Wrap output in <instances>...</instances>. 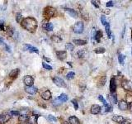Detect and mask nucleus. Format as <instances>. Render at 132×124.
<instances>
[{"label": "nucleus", "instance_id": "nucleus-51", "mask_svg": "<svg viewBox=\"0 0 132 124\" xmlns=\"http://www.w3.org/2000/svg\"><path fill=\"white\" fill-rule=\"evenodd\" d=\"M102 11L103 13H106V14H109V13H110V11H104V10H102Z\"/></svg>", "mask_w": 132, "mask_h": 124}, {"label": "nucleus", "instance_id": "nucleus-4", "mask_svg": "<svg viewBox=\"0 0 132 124\" xmlns=\"http://www.w3.org/2000/svg\"><path fill=\"white\" fill-rule=\"evenodd\" d=\"M11 117V112H4L3 113L0 114V124H4L10 120Z\"/></svg>", "mask_w": 132, "mask_h": 124}, {"label": "nucleus", "instance_id": "nucleus-1", "mask_svg": "<svg viewBox=\"0 0 132 124\" xmlns=\"http://www.w3.org/2000/svg\"><path fill=\"white\" fill-rule=\"evenodd\" d=\"M21 25L25 30L28 31L29 32L33 33V32H35L36 30L37 29L38 22L34 17H26V18L23 19V21L22 22Z\"/></svg>", "mask_w": 132, "mask_h": 124}, {"label": "nucleus", "instance_id": "nucleus-52", "mask_svg": "<svg viewBox=\"0 0 132 124\" xmlns=\"http://www.w3.org/2000/svg\"><path fill=\"white\" fill-rule=\"evenodd\" d=\"M125 30H126V27H124V29H123V32H122V38L124 37V33H125Z\"/></svg>", "mask_w": 132, "mask_h": 124}, {"label": "nucleus", "instance_id": "nucleus-15", "mask_svg": "<svg viewBox=\"0 0 132 124\" xmlns=\"http://www.w3.org/2000/svg\"><path fill=\"white\" fill-rule=\"evenodd\" d=\"M19 72H20V69L17 68V69H13L12 71L9 73V78H11V79H16L18 76V74H19Z\"/></svg>", "mask_w": 132, "mask_h": 124}, {"label": "nucleus", "instance_id": "nucleus-6", "mask_svg": "<svg viewBox=\"0 0 132 124\" xmlns=\"http://www.w3.org/2000/svg\"><path fill=\"white\" fill-rule=\"evenodd\" d=\"M121 86L123 88V89L127 90V91H131L132 90V82L128 80H122Z\"/></svg>", "mask_w": 132, "mask_h": 124}, {"label": "nucleus", "instance_id": "nucleus-53", "mask_svg": "<svg viewBox=\"0 0 132 124\" xmlns=\"http://www.w3.org/2000/svg\"><path fill=\"white\" fill-rule=\"evenodd\" d=\"M62 124H69V123H68V122L65 121V122H63V123H62Z\"/></svg>", "mask_w": 132, "mask_h": 124}, {"label": "nucleus", "instance_id": "nucleus-8", "mask_svg": "<svg viewBox=\"0 0 132 124\" xmlns=\"http://www.w3.org/2000/svg\"><path fill=\"white\" fill-rule=\"evenodd\" d=\"M102 111V108L100 107L99 105L97 104H93L92 105L90 109V112L92 114H94V115H97V114H99L100 112Z\"/></svg>", "mask_w": 132, "mask_h": 124}, {"label": "nucleus", "instance_id": "nucleus-25", "mask_svg": "<svg viewBox=\"0 0 132 124\" xmlns=\"http://www.w3.org/2000/svg\"><path fill=\"white\" fill-rule=\"evenodd\" d=\"M105 30H106V34H107V37L109 39H111V29H110V24L107 22V24L105 26Z\"/></svg>", "mask_w": 132, "mask_h": 124}, {"label": "nucleus", "instance_id": "nucleus-38", "mask_svg": "<svg viewBox=\"0 0 132 124\" xmlns=\"http://www.w3.org/2000/svg\"><path fill=\"white\" fill-rule=\"evenodd\" d=\"M106 83V76H103L102 78H101V80H100V84L98 86H103L104 84H105Z\"/></svg>", "mask_w": 132, "mask_h": 124}, {"label": "nucleus", "instance_id": "nucleus-22", "mask_svg": "<svg viewBox=\"0 0 132 124\" xmlns=\"http://www.w3.org/2000/svg\"><path fill=\"white\" fill-rule=\"evenodd\" d=\"M6 31H7V33L9 37H13L15 33V31H14V28H13L12 26H8L6 28Z\"/></svg>", "mask_w": 132, "mask_h": 124}, {"label": "nucleus", "instance_id": "nucleus-32", "mask_svg": "<svg viewBox=\"0 0 132 124\" xmlns=\"http://www.w3.org/2000/svg\"><path fill=\"white\" fill-rule=\"evenodd\" d=\"M65 48H66V50H69V51H74V46L72 43H67V44H66V46H65Z\"/></svg>", "mask_w": 132, "mask_h": 124}, {"label": "nucleus", "instance_id": "nucleus-13", "mask_svg": "<svg viewBox=\"0 0 132 124\" xmlns=\"http://www.w3.org/2000/svg\"><path fill=\"white\" fill-rule=\"evenodd\" d=\"M25 91L30 94H35L37 93L38 89H37V88H36L34 86H26L25 87Z\"/></svg>", "mask_w": 132, "mask_h": 124}, {"label": "nucleus", "instance_id": "nucleus-30", "mask_svg": "<svg viewBox=\"0 0 132 124\" xmlns=\"http://www.w3.org/2000/svg\"><path fill=\"white\" fill-rule=\"evenodd\" d=\"M98 99L100 101H101V102L103 103V105L105 106V107H108L109 106V104H108V103L106 102V101L105 100V98H103V96H102V95H99L98 96Z\"/></svg>", "mask_w": 132, "mask_h": 124}, {"label": "nucleus", "instance_id": "nucleus-26", "mask_svg": "<svg viewBox=\"0 0 132 124\" xmlns=\"http://www.w3.org/2000/svg\"><path fill=\"white\" fill-rule=\"evenodd\" d=\"M125 59H126V56L124 55H122V54H119V55H118V60H119V63L120 65H124Z\"/></svg>", "mask_w": 132, "mask_h": 124}, {"label": "nucleus", "instance_id": "nucleus-18", "mask_svg": "<svg viewBox=\"0 0 132 124\" xmlns=\"http://www.w3.org/2000/svg\"><path fill=\"white\" fill-rule=\"evenodd\" d=\"M38 118H39V115H32V116H30L29 120L27 123H30V124H36Z\"/></svg>", "mask_w": 132, "mask_h": 124}, {"label": "nucleus", "instance_id": "nucleus-23", "mask_svg": "<svg viewBox=\"0 0 132 124\" xmlns=\"http://www.w3.org/2000/svg\"><path fill=\"white\" fill-rule=\"evenodd\" d=\"M102 37V32L101 31H97L96 32H95V34H94V39H95V41H96L97 43H98Z\"/></svg>", "mask_w": 132, "mask_h": 124}, {"label": "nucleus", "instance_id": "nucleus-2", "mask_svg": "<svg viewBox=\"0 0 132 124\" xmlns=\"http://www.w3.org/2000/svg\"><path fill=\"white\" fill-rule=\"evenodd\" d=\"M84 30V25L83 22H78L74 24V26L73 27V31L77 34H81L83 32Z\"/></svg>", "mask_w": 132, "mask_h": 124}, {"label": "nucleus", "instance_id": "nucleus-56", "mask_svg": "<svg viewBox=\"0 0 132 124\" xmlns=\"http://www.w3.org/2000/svg\"><path fill=\"white\" fill-rule=\"evenodd\" d=\"M24 124H27V123H24Z\"/></svg>", "mask_w": 132, "mask_h": 124}, {"label": "nucleus", "instance_id": "nucleus-55", "mask_svg": "<svg viewBox=\"0 0 132 124\" xmlns=\"http://www.w3.org/2000/svg\"><path fill=\"white\" fill-rule=\"evenodd\" d=\"M131 55H132V51H131Z\"/></svg>", "mask_w": 132, "mask_h": 124}, {"label": "nucleus", "instance_id": "nucleus-27", "mask_svg": "<svg viewBox=\"0 0 132 124\" xmlns=\"http://www.w3.org/2000/svg\"><path fill=\"white\" fill-rule=\"evenodd\" d=\"M51 40L53 41L56 42V43H59V42H60L61 41H62V38H61L60 37H59V36L53 35L51 37Z\"/></svg>", "mask_w": 132, "mask_h": 124}, {"label": "nucleus", "instance_id": "nucleus-46", "mask_svg": "<svg viewBox=\"0 0 132 124\" xmlns=\"http://www.w3.org/2000/svg\"><path fill=\"white\" fill-rule=\"evenodd\" d=\"M130 123H131V122H130L129 120H125L124 119V120L122 121L120 124H130Z\"/></svg>", "mask_w": 132, "mask_h": 124}, {"label": "nucleus", "instance_id": "nucleus-7", "mask_svg": "<svg viewBox=\"0 0 132 124\" xmlns=\"http://www.w3.org/2000/svg\"><path fill=\"white\" fill-rule=\"evenodd\" d=\"M23 82L26 86H32L34 84V78L31 75H26L23 79Z\"/></svg>", "mask_w": 132, "mask_h": 124}, {"label": "nucleus", "instance_id": "nucleus-39", "mask_svg": "<svg viewBox=\"0 0 132 124\" xmlns=\"http://www.w3.org/2000/svg\"><path fill=\"white\" fill-rule=\"evenodd\" d=\"M48 120L51 121V122H56L57 121V119L54 116H52V115H49L48 116Z\"/></svg>", "mask_w": 132, "mask_h": 124}, {"label": "nucleus", "instance_id": "nucleus-5", "mask_svg": "<svg viewBox=\"0 0 132 124\" xmlns=\"http://www.w3.org/2000/svg\"><path fill=\"white\" fill-rule=\"evenodd\" d=\"M53 82L54 83V84L57 85L58 87H60V88H66V84L65 82V80L63 79H61L60 77H54L53 78Z\"/></svg>", "mask_w": 132, "mask_h": 124}, {"label": "nucleus", "instance_id": "nucleus-50", "mask_svg": "<svg viewBox=\"0 0 132 124\" xmlns=\"http://www.w3.org/2000/svg\"><path fill=\"white\" fill-rule=\"evenodd\" d=\"M43 58H44V60H45L46 61H51V59H49V58H47V57H45V56H43Z\"/></svg>", "mask_w": 132, "mask_h": 124}, {"label": "nucleus", "instance_id": "nucleus-45", "mask_svg": "<svg viewBox=\"0 0 132 124\" xmlns=\"http://www.w3.org/2000/svg\"><path fill=\"white\" fill-rule=\"evenodd\" d=\"M91 3H92V4L93 6H95V8H99L98 4L97 3V2H96V1H93V0H92V1H91Z\"/></svg>", "mask_w": 132, "mask_h": 124}, {"label": "nucleus", "instance_id": "nucleus-17", "mask_svg": "<svg viewBox=\"0 0 132 124\" xmlns=\"http://www.w3.org/2000/svg\"><path fill=\"white\" fill-rule=\"evenodd\" d=\"M66 12H68L69 13V14L72 17H74V18H77V17H79V14H78V13L76 12L74 9H73V8H66Z\"/></svg>", "mask_w": 132, "mask_h": 124}, {"label": "nucleus", "instance_id": "nucleus-14", "mask_svg": "<svg viewBox=\"0 0 132 124\" xmlns=\"http://www.w3.org/2000/svg\"><path fill=\"white\" fill-rule=\"evenodd\" d=\"M29 118H30V116H28V115L22 114V115H20L19 116L18 120H19V122L21 123V124H24V123H26L27 122H28Z\"/></svg>", "mask_w": 132, "mask_h": 124}, {"label": "nucleus", "instance_id": "nucleus-41", "mask_svg": "<svg viewBox=\"0 0 132 124\" xmlns=\"http://www.w3.org/2000/svg\"><path fill=\"white\" fill-rule=\"evenodd\" d=\"M84 53H85V51L84 50H81V51H79L78 52V55H79V57H83L84 56Z\"/></svg>", "mask_w": 132, "mask_h": 124}, {"label": "nucleus", "instance_id": "nucleus-10", "mask_svg": "<svg viewBox=\"0 0 132 124\" xmlns=\"http://www.w3.org/2000/svg\"><path fill=\"white\" fill-rule=\"evenodd\" d=\"M56 56L60 60H64L67 57V52L65 51H56Z\"/></svg>", "mask_w": 132, "mask_h": 124}, {"label": "nucleus", "instance_id": "nucleus-33", "mask_svg": "<svg viewBox=\"0 0 132 124\" xmlns=\"http://www.w3.org/2000/svg\"><path fill=\"white\" fill-rule=\"evenodd\" d=\"M75 76V73L74 72H69V73L67 74V75H66V78L68 79V80H72V79H74Z\"/></svg>", "mask_w": 132, "mask_h": 124}, {"label": "nucleus", "instance_id": "nucleus-3", "mask_svg": "<svg viewBox=\"0 0 132 124\" xmlns=\"http://www.w3.org/2000/svg\"><path fill=\"white\" fill-rule=\"evenodd\" d=\"M54 12H55V9L53 8V7H51V6H48L45 8L44 10V17L48 20V18H51L54 15Z\"/></svg>", "mask_w": 132, "mask_h": 124}, {"label": "nucleus", "instance_id": "nucleus-34", "mask_svg": "<svg viewBox=\"0 0 132 124\" xmlns=\"http://www.w3.org/2000/svg\"><path fill=\"white\" fill-rule=\"evenodd\" d=\"M53 28H54L53 24H52L51 22H49V23L47 24L46 28H45V31H51L53 30Z\"/></svg>", "mask_w": 132, "mask_h": 124}, {"label": "nucleus", "instance_id": "nucleus-43", "mask_svg": "<svg viewBox=\"0 0 132 124\" xmlns=\"http://www.w3.org/2000/svg\"><path fill=\"white\" fill-rule=\"evenodd\" d=\"M0 30L1 31H6L5 28H4V23L3 21L0 22Z\"/></svg>", "mask_w": 132, "mask_h": 124}, {"label": "nucleus", "instance_id": "nucleus-48", "mask_svg": "<svg viewBox=\"0 0 132 124\" xmlns=\"http://www.w3.org/2000/svg\"><path fill=\"white\" fill-rule=\"evenodd\" d=\"M0 44L1 45H5V43H4V41L2 37H0Z\"/></svg>", "mask_w": 132, "mask_h": 124}, {"label": "nucleus", "instance_id": "nucleus-28", "mask_svg": "<svg viewBox=\"0 0 132 124\" xmlns=\"http://www.w3.org/2000/svg\"><path fill=\"white\" fill-rule=\"evenodd\" d=\"M23 17H22V15L20 13H17V15H16V21H17L18 23H22V22L23 21Z\"/></svg>", "mask_w": 132, "mask_h": 124}, {"label": "nucleus", "instance_id": "nucleus-54", "mask_svg": "<svg viewBox=\"0 0 132 124\" xmlns=\"http://www.w3.org/2000/svg\"><path fill=\"white\" fill-rule=\"evenodd\" d=\"M68 64H69V65H70V66L72 67V64H71V62H68Z\"/></svg>", "mask_w": 132, "mask_h": 124}, {"label": "nucleus", "instance_id": "nucleus-29", "mask_svg": "<svg viewBox=\"0 0 132 124\" xmlns=\"http://www.w3.org/2000/svg\"><path fill=\"white\" fill-rule=\"evenodd\" d=\"M106 49L104 47H98V48L95 49V53L96 54H103L105 53Z\"/></svg>", "mask_w": 132, "mask_h": 124}, {"label": "nucleus", "instance_id": "nucleus-37", "mask_svg": "<svg viewBox=\"0 0 132 124\" xmlns=\"http://www.w3.org/2000/svg\"><path fill=\"white\" fill-rule=\"evenodd\" d=\"M42 66H43V68L48 69V70H51L52 69V67L51 66V65H49L48 64H46V63H45V62L42 63Z\"/></svg>", "mask_w": 132, "mask_h": 124}, {"label": "nucleus", "instance_id": "nucleus-19", "mask_svg": "<svg viewBox=\"0 0 132 124\" xmlns=\"http://www.w3.org/2000/svg\"><path fill=\"white\" fill-rule=\"evenodd\" d=\"M73 42L77 45V46H84L87 44V41L86 40H81V39H74Z\"/></svg>", "mask_w": 132, "mask_h": 124}, {"label": "nucleus", "instance_id": "nucleus-42", "mask_svg": "<svg viewBox=\"0 0 132 124\" xmlns=\"http://www.w3.org/2000/svg\"><path fill=\"white\" fill-rule=\"evenodd\" d=\"M105 108H106L105 111H106V112H112V106L109 105L108 107H105Z\"/></svg>", "mask_w": 132, "mask_h": 124}, {"label": "nucleus", "instance_id": "nucleus-44", "mask_svg": "<svg viewBox=\"0 0 132 124\" xmlns=\"http://www.w3.org/2000/svg\"><path fill=\"white\" fill-rule=\"evenodd\" d=\"M11 112V115H13V116H20V112H18V111H12V112Z\"/></svg>", "mask_w": 132, "mask_h": 124}, {"label": "nucleus", "instance_id": "nucleus-49", "mask_svg": "<svg viewBox=\"0 0 132 124\" xmlns=\"http://www.w3.org/2000/svg\"><path fill=\"white\" fill-rule=\"evenodd\" d=\"M129 109H130V110H131V112H132V102L130 103V104H129Z\"/></svg>", "mask_w": 132, "mask_h": 124}, {"label": "nucleus", "instance_id": "nucleus-35", "mask_svg": "<svg viewBox=\"0 0 132 124\" xmlns=\"http://www.w3.org/2000/svg\"><path fill=\"white\" fill-rule=\"evenodd\" d=\"M72 103H73V105H74V109L78 110L79 109V103H78V101H77L76 99H73Z\"/></svg>", "mask_w": 132, "mask_h": 124}, {"label": "nucleus", "instance_id": "nucleus-21", "mask_svg": "<svg viewBox=\"0 0 132 124\" xmlns=\"http://www.w3.org/2000/svg\"><path fill=\"white\" fill-rule=\"evenodd\" d=\"M112 120L114 121L115 123H117L120 124L124 120V118L122 116H120V115H114V116L112 117Z\"/></svg>", "mask_w": 132, "mask_h": 124}, {"label": "nucleus", "instance_id": "nucleus-36", "mask_svg": "<svg viewBox=\"0 0 132 124\" xmlns=\"http://www.w3.org/2000/svg\"><path fill=\"white\" fill-rule=\"evenodd\" d=\"M100 19H101V22L102 23L103 26H106V24H107V22H106V17L104 15H102L101 17H100Z\"/></svg>", "mask_w": 132, "mask_h": 124}, {"label": "nucleus", "instance_id": "nucleus-20", "mask_svg": "<svg viewBox=\"0 0 132 124\" xmlns=\"http://www.w3.org/2000/svg\"><path fill=\"white\" fill-rule=\"evenodd\" d=\"M69 124H80V122H79V118H77V117H75V116L69 117Z\"/></svg>", "mask_w": 132, "mask_h": 124}, {"label": "nucleus", "instance_id": "nucleus-31", "mask_svg": "<svg viewBox=\"0 0 132 124\" xmlns=\"http://www.w3.org/2000/svg\"><path fill=\"white\" fill-rule=\"evenodd\" d=\"M110 98H111V100H112L113 103H117V94L116 93H113L111 94V96H110Z\"/></svg>", "mask_w": 132, "mask_h": 124}, {"label": "nucleus", "instance_id": "nucleus-9", "mask_svg": "<svg viewBox=\"0 0 132 124\" xmlns=\"http://www.w3.org/2000/svg\"><path fill=\"white\" fill-rule=\"evenodd\" d=\"M116 89H117V83H116V78L112 77L110 80V91L111 94L116 93Z\"/></svg>", "mask_w": 132, "mask_h": 124}, {"label": "nucleus", "instance_id": "nucleus-11", "mask_svg": "<svg viewBox=\"0 0 132 124\" xmlns=\"http://www.w3.org/2000/svg\"><path fill=\"white\" fill-rule=\"evenodd\" d=\"M40 96H41V98L44 99V100H50V99L51 98V92L50 91V90L46 89L40 94Z\"/></svg>", "mask_w": 132, "mask_h": 124}, {"label": "nucleus", "instance_id": "nucleus-12", "mask_svg": "<svg viewBox=\"0 0 132 124\" xmlns=\"http://www.w3.org/2000/svg\"><path fill=\"white\" fill-rule=\"evenodd\" d=\"M118 107H119V109L121 110V111H125V110H127V109L129 108V103L126 102L124 100H121L118 103Z\"/></svg>", "mask_w": 132, "mask_h": 124}, {"label": "nucleus", "instance_id": "nucleus-16", "mask_svg": "<svg viewBox=\"0 0 132 124\" xmlns=\"http://www.w3.org/2000/svg\"><path fill=\"white\" fill-rule=\"evenodd\" d=\"M24 47L27 50V51H31V52H36L37 54L39 53V51H38V49L36 48V47H34V46H31V45H29V44H25Z\"/></svg>", "mask_w": 132, "mask_h": 124}, {"label": "nucleus", "instance_id": "nucleus-24", "mask_svg": "<svg viewBox=\"0 0 132 124\" xmlns=\"http://www.w3.org/2000/svg\"><path fill=\"white\" fill-rule=\"evenodd\" d=\"M58 98L60 102H66V101H68L69 97H68L67 94H61L58 97Z\"/></svg>", "mask_w": 132, "mask_h": 124}, {"label": "nucleus", "instance_id": "nucleus-47", "mask_svg": "<svg viewBox=\"0 0 132 124\" xmlns=\"http://www.w3.org/2000/svg\"><path fill=\"white\" fill-rule=\"evenodd\" d=\"M5 49H6V51H8V52L11 53V49H10V47L8 46V45H5Z\"/></svg>", "mask_w": 132, "mask_h": 124}, {"label": "nucleus", "instance_id": "nucleus-40", "mask_svg": "<svg viewBox=\"0 0 132 124\" xmlns=\"http://www.w3.org/2000/svg\"><path fill=\"white\" fill-rule=\"evenodd\" d=\"M106 6L107 7V8H110V7H113V6H114V2H113V1H108V2H106Z\"/></svg>", "mask_w": 132, "mask_h": 124}]
</instances>
